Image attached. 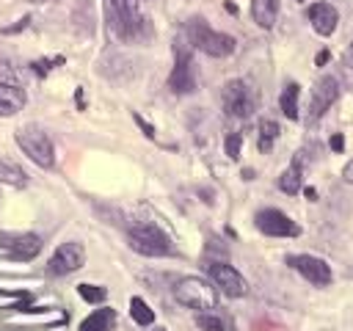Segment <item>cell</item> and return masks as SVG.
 Returning a JSON list of instances; mask_svg holds the SVG:
<instances>
[{
    "mask_svg": "<svg viewBox=\"0 0 353 331\" xmlns=\"http://www.w3.org/2000/svg\"><path fill=\"white\" fill-rule=\"evenodd\" d=\"M102 11H105V22L108 30L119 39V41H143L149 36V22L141 14L135 0H102Z\"/></svg>",
    "mask_w": 353,
    "mask_h": 331,
    "instance_id": "cell-1",
    "label": "cell"
},
{
    "mask_svg": "<svg viewBox=\"0 0 353 331\" xmlns=\"http://www.w3.org/2000/svg\"><path fill=\"white\" fill-rule=\"evenodd\" d=\"M185 33H188V41H190L196 50H201V52H207V55H212V58H226V55H232L234 47H237L234 36L221 33V30H212L201 17H193V19L185 25Z\"/></svg>",
    "mask_w": 353,
    "mask_h": 331,
    "instance_id": "cell-2",
    "label": "cell"
},
{
    "mask_svg": "<svg viewBox=\"0 0 353 331\" xmlns=\"http://www.w3.org/2000/svg\"><path fill=\"white\" fill-rule=\"evenodd\" d=\"M127 243H130L132 251H138L143 257H168V254H174L171 237L157 223H149V221L132 223L127 229Z\"/></svg>",
    "mask_w": 353,
    "mask_h": 331,
    "instance_id": "cell-3",
    "label": "cell"
},
{
    "mask_svg": "<svg viewBox=\"0 0 353 331\" xmlns=\"http://www.w3.org/2000/svg\"><path fill=\"white\" fill-rule=\"evenodd\" d=\"M174 298L176 303L196 309V312H210L218 306V287H212L210 281L199 279V276H185L174 284Z\"/></svg>",
    "mask_w": 353,
    "mask_h": 331,
    "instance_id": "cell-4",
    "label": "cell"
},
{
    "mask_svg": "<svg viewBox=\"0 0 353 331\" xmlns=\"http://www.w3.org/2000/svg\"><path fill=\"white\" fill-rule=\"evenodd\" d=\"M221 102H223L226 116L248 119L259 105V94L248 80H229L221 91Z\"/></svg>",
    "mask_w": 353,
    "mask_h": 331,
    "instance_id": "cell-5",
    "label": "cell"
},
{
    "mask_svg": "<svg viewBox=\"0 0 353 331\" xmlns=\"http://www.w3.org/2000/svg\"><path fill=\"white\" fill-rule=\"evenodd\" d=\"M17 146L41 168H52L55 166V146L50 141V135L36 127V124H28L22 130H17Z\"/></svg>",
    "mask_w": 353,
    "mask_h": 331,
    "instance_id": "cell-6",
    "label": "cell"
},
{
    "mask_svg": "<svg viewBox=\"0 0 353 331\" xmlns=\"http://www.w3.org/2000/svg\"><path fill=\"white\" fill-rule=\"evenodd\" d=\"M287 265H290L295 273H301V276H303L309 284H314V287H328L331 279H334L331 265H328L325 259H320V257H312V254H290V257H287Z\"/></svg>",
    "mask_w": 353,
    "mask_h": 331,
    "instance_id": "cell-7",
    "label": "cell"
},
{
    "mask_svg": "<svg viewBox=\"0 0 353 331\" xmlns=\"http://www.w3.org/2000/svg\"><path fill=\"white\" fill-rule=\"evenodd\" d=\"M254 223H256V229H259L262 234H268V237H298V234H301V226H298L287 212L273 210V207L259 210L256 218H254Z\"/></svg>",
    "mask_w": 353,
    "mask_h": 331,
    "instance_id": "cell-8",
    "label": "cell"
},
{
    "mask_svg": "<svg viewBox=\"0 0 353 331\" xmlns=\"http://www.w3.org/2000/svg\"><path fill=\"white\" fill-rule=\"evenodd\" d=\"M168 88L174 94H190L196 88V72H193V58L190 50H185L182 44L174 47V69L168 74Z\"/></svg>",
    "mask_w": 353,
    "mask_h": 331,
    "instance_id": "cell-9",
    "label": "cell"
},
{
    "mask_svg": "<svg viewBox=\"0 0 353 331\" xmlns=\"http://www.w3.org/2000/svg\"><path fill=\"white\" fill-rule=\"evenodd\" d=\"M83 262H85V248H83V243L69 240V243H61V245L52 251V257H50V262H47V270H50L52 276H69V273L80 270Z\"/></svg>",
    "mask_w": 353,
    "mask_h": 331,
    "instance_id": "cell-10",
    "label": "cell"
},
{
    "mask_svg": "<svg viewBox=\"0 0 353 331\" xmlns=\"http://www.w3.org/2000/svg\"><path fill=\"white\" fill-rule=\"evenodd\" d=\"M207 273H210L212 284H215L223 295H229V298H243V295L248 292V281L243 279V273L234 270V268L226 265V262H210V265H207Z\"/></svg>",
    "mask_w": 353,
    "mask_h": 331,
    "instance_id": "cell-11",
    "label": "cell"
},
{
    "mask_svg": "<svg viewBox=\"0 0 353 331\" xmlns=\"http://www.w3.org/2000/svg\"><path fill=\"white\" fill-rule=\"evenodd\" d=\"M339 99V83H336V77H331V74H325V77H320L317 83H314V88H312V99H309V113H306V124H314L334 102Z\"/></svg>",
    "mask_w": 353,
    "mask_h": 331,
    "instance_id": "cell-12",
    "label": "cell"
},
{
    "mask_svg": "<svg viewBox=\"0 0 353 331\" xmlns=\"http://www.w3.org/2000/svg\"><path fill=\"white\" fill-rule=\"evenodd\" d=\"M0 245L14 257V259H22V262H28V259H33V257H39V251H41V237L39 234H33V232H3L0 234Z\"/></svg>",
    "mask_w": 353,
    "mask_h": 331,
    "instance_id": "cell-13",
    "label": "cell"
},
{
    "mask_svg": "<svg viewBox=\"0 0 353 331\" xmlns=\"http://www.w3.org/2000/svg\"><path fill=\"white\" fill-rule=\"evenodd\" d=\"M306 17H309L314 33H320V36H331L336 30V22H339V14H336V8L331 3H314V6H309Z\"/></svg>",
    "mask_w": 353,
    "mask_h": 331,
    "instance_id": "cell-14",
    "label": "cell"
},
{
    "mask_svg": "<svg viewBox=\"0 0 353 331\" xmlns=\"http://www.w3.org/2000/svg\"><path fill=\"white\" fill-rule=\"evenodd\" d=\"M306 149H301V152H295V157H292V163H290V168L279 177V188L284 190V193H298L301 190V182H303V168H306Z\"/></svg>",
    "mask_w": 353,
    "mask_h": 331,
    "instance_id": "cell-15",
    "label": "cell"
},
{
    "mask_svg": "<svg viewBox=\"0 0 353 331\" xmlns=\"http://www.w3.org/2000/svg\"><path fill=\"white\" fill-rule=\"evenodd\" d=\"M251 17L259 28L270 30L279 17V0H251Z\"/></svg>",
    "mask_w": 353,
    "mask_h": 331,
    "instance_id": "cell-16",
    "label": "cell"
},
{
    "mask_svg": "<svg viewBox=\"0 0 353 331\" xmlns=\"http://www.w3.org/2000/svg\"><path fill=\"white\" fill-rule=\"evenodd\" d=\"M25 105L22 86H3L0 83V116H14Z\"/></svg>",
    "mask_w": 353,
    "mask_h": 331,
    "instance_id": "cell-17",
    "label": "cell"
},
{
    "mask_svg": "<svg viewBox=\"0 0 353 331\" xmlns=\"http://www.w3.org/2000/svg\"><path fill=\"white\" fill-rule=\"evenodd\" d=\"M113 323H116V312L113 309H97L80 323V331H110Z\"/></svg>",
    "mask_w": 353,
    "mask_h": 331,
    "instance_id": "cell-18",
    "label": "cell"
},
{
    "mask_svg": "<svg viewBox=\"0 0 353 331\" xmlns=\"http://www.w3.org/2000/svg\"><path fill=\"white\" fill-rule=\"evenodd\" d=\"M298 94H301L298 83H287V86H284V91H281V97H279L281 113H284L287 119H292V121L301 116V113H298Z\"/></svg>",
    "mask_w": 353,
    "mask_h": 331,
    "instance_id": "cell-19",
    "label": "cell"
},
{
    "mask_svg": "<svg viewBox=\"0 0 353 331\" xmlns=\"http://www.w3.org/2000/svg\"><path fill=\"white\" fill-rule=\"evenodd\" d=\"M0 182H6L11 188H25L28 185V174L11 160H0Z\"/></svg>",
    "mask_w": 353,
    "mask_h": 331,
    "instance_id": "cell-20",
    "label": "cell"
},
{
    "mask_svg": "<svg viewBox=\"0 0 353 331\" xmlns=\"http://www.w3.org/2000/svg\"><path fill=\"white\" fill-rule=\"evenodd\" d=\"M279 124L273 119H262L259 121V138H256V149L259 152H270L273 149V141L279 138Z\"/></svg>",
    "mask_w": 353,
    "mask_h": 331,
    "instance_id": "cell-21",
    "label": "cell"
},
{
    "mask_svg": "<svg viewBox=\"0 0 353 331\" xmlns=\"http://www.w3.org/2000/svg\"><path fill=\"white\" fill-rule=\"evenodd\" d=\"M196 325L201 328V331H232V325H229V320L226 317H221L218 312H199L196 314Z\"/></svg>",
    "mask_w": 353,
    "mask_h": 331,
    "instance_id": "cell-22",
    "label": "cell"
},
{
    "mask_svg": "<svg viewBox=\"0 0 353 331\" xmlns=\"http://www.w3.org/2000/svg\"><path fill=\"white\" fill-rule=\"evenodd\" d=\"M130 314H132V320L138 323V325H152L154 323V312L149 309V303L143 301V298H130Z\"/></svg>",
    "mask_w": 353,
    "mask_h": 331,
    "instance_id": "cell-23",
    "label": "cell"
},
{
    "mask_svg": "<svg viewBox=\"0 0 353 331\" xmlns=\"http://www.w3.org/2000/svg\"><path fill=\"white\" fill-rule=\"evenodd\" d=\"M77 295L88 303H102L108 298V290L105 287H97V284H77Z\"/></svg>",
    "mask_w": 353,
    "mask_h": 331,
    "instance_id": "cell-24",
    "label": "cell"
},
{
    "mask_svg": "<svg viewBox=\"0 0 353 331\" xmlns=\"http://www.w3.org/2000/svg\"><path fill=\"white\" fill-rule=\"evenodd\" d=\"M63 63V55H55V58H41V61H33L30 63V69L39 74V77H44V74H50V69L52 66H61Z\"/></svg>",
    "mask_w": 353,
    "mask_h": 331,
    "instance_id": "cell-25",
    "label": "cell"
},
{
    "mask_svg": "<svg viewBox=\"0 0 353 331\" xmlns=\"http://www.w3.org/2000/svg\"><path fill=\"white\" fill-rule=\"evenodd\" d=\"M0 83L3 86H19V74L6 58H0Z\"/></svg>",
    "mask_w": 353,
    "mask_h": 331,
    "instance_id": "cell-26",
    "label": "cell"
},
{
    "mask_svg": "<svg viewBox=\"0 0 353 331\" xmlns=\"http://www.w3.org/2000/svg\"><path fill=\"white\" fill-rule=\"evenodd\" d=\"M240 143H243V135H240V132H229V135H226V154H229L232 160L240 157Z\"/></svg>",
    "mask_w": 353,
    "mask_h": 331,
    "instance_id": "cell-27",
    "label": "cell"
},
{
    "mask_svg": "<svg viewBox=\"0 0 353 331\" xmlns=\"http://www.w3.org/2000/svg\"><path fill=\"white\" fill-rule=\"evenodd\" d=\"M328 146H331V152H342V149H345V135H342V132H336V135H331V141H328Z\"/></svg>",
    "mask_w": 353,
    "mask_h": 331,
    "instance_id": "cell-28",
    "label": "cell"
},
{
    "mask_svg": "<svg viewBox=\"0 0 353 331\" xmlns=\"http://www.w3.org/2000/svg\"><path fill=\"white\" fill-rule=\"evenodd\" d=\"M132 119H135V124H138V127L143 130V135H146V138H154V127H152V124H146V121H143V119H141L138 113H135Z\"/></svg>",
    "mask_w": 353,
    "mask_h": 331,
    "instance_id": "cell-29",
    "label": "cell"
},
{
    "mask_svg": "<svg viewBox=\"0 0 353 331\" xmlns=\"http://www.w3.org/2000/svg\"><path fill=\"white\" fill-rule=\"evenodd\" d=\"M28 22H30V17H22L17 25H11V28H3V33H17V30H22V28H28Z\"/></svg>",
    "mask_w": 353,
    "mask_h": 331,
    "instance_id": "cell-30",
    "label": "cell"
},
{
    "mask_svg": "<svg viewBox=\"0 0 353 331\" xmlns=\"http://www.w3.org/2000/svg\"><path fill=\"white\" fill-rule=\"evenodd\" d=\"M342 179H345V182H350V185H353V157H350V160H347V163H345V168H342Z\"/></svg>",
    "mask_w": 353,
    "mask_h": 331,
    "instance_id": "cell-31",
    "label": "cell"
},
{
    "mask_svg": "<svg viewBox=\"0 0 353 331\" xmlns=\"http://www.w3.org/2000/svg\"><path fill=\"white\" fill-rule=\"evenodd\" d=\"M328 58H331V55H328V50H320V52L314 55V63H317V66H323V63H328Z\"/></svg>",
    "mask_w": 353,
    "mask_h": 331,
    "instance_id": "cell-32",
    "label": "cell"
},
{
    "mask_svg": "<svg viewBox=\"0 0 353 331\" xmlns=\"http://www.w3.org/2000/svg\"><path fill=\"white\" fill-rule=\"evenodd\" d=\"M347 58H350V63H353V41H350V50H347Z\"/></svg>",
    "mask_w": 353,
    "mask_h": 331,
    "instance_id": "cell-33",
    "label": "cell"
},
{
    "mask_svg": "<svg viewBox=\"0 0 353 331\" xmlns=\"http://www.w3.org/2000/svg\"><path fill=\"white\" fill-rule=\"evenodd\" d=\"M154 331H163V328H154Z\"/></svg>",
    "mask_w": 353,
    "mask_h": 331,
    "instance_id": "cell-34",
    "label": "cell"
}]
</instances>
